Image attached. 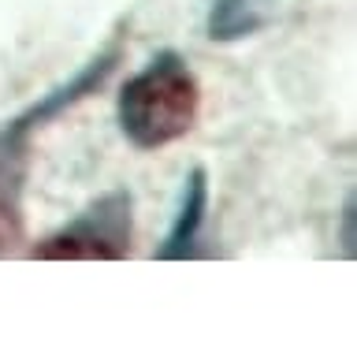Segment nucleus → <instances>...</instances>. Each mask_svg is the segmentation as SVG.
Segmentation results:
<instances>
[{"mask_svg":"<svg viewBox=\"0 0 357 354\" xmlns=\"http://www.w3.org/2000/svg\"><path fill=\"white\" fill-rule=\"evenodd\" d=\"M201 112V86L186 57L164 49L134 71L116 97V119L134 149H164L186 138Z\"/></svg>","mask_w":357,"mask_h":354,"instance_id":"f257e3e1","label":"nucleus"},{"mask_svg":"<svg viewBox=\"0 0 357 354\" xmlns=\"http://www.w3.org/2000/svg\"><path fill=\"white\" fill-rule=\"evenodd\" d=\"M134 239L130 191H108L89 202L71 224L45 235L30 250L33 261H123Z\"/></svg>","mask_w":357,"mask_h":354,"instance_id":"f03ea898","label":"nucleus"},{"mask_svg":"<svg viewBox=\"0 0 357 354\" xmlns=\"http://www.w3.org/2000/svg\"><path fill=\"white\" fill-rule=\"evenodd\" d=\"M279 0H212L205 34L212 41H242L275 23Z\"/></svg>","mask_w":357,"mask_h":354,"instance_id":"423d86ee","label":"nucleus"},{"mask_svg":"<svg viewBox=\"0 0 357 354\" xmlns=\"http://www.w3.org/2000/svg\"><path fill=\"white\" fill-rule=\"evenodd\" d=\"M205 213H208V172L205 168H190L178 191V205L172 216V228L156 250V261H186L197 253L201 242V228H205Z\"/></svg>","mask_w":357,"mask_h":354,"instance_id":"20e7f679","label":"nucleus"},{"mask_svg":"<svg viewBox=\"0 0 357 354\" xmlns=\"http://www.w3.org/2000/svg\"><path fill=\"white\" fill-rule=\"evenodd\" d=\"M119 57H123V45H119V41H112L108 49H100L97 57H89L82 68L71 75V79H63L60 86H52L49 94H41L38 101L26 105L19 116H11L0 131H8L11 138L30 142L41 127H49L52 119H60L63 112H71L78 101H86L89 94H97L100 86H105V79L112 75V68L119 64Z\"/></svg>","mask_w":357,"mask_h":354,"instance_id":"7ed1b4c3","label":"nucleus"},{"mask_svg":"<svg viewBox=\"0 0 357 354\" xmlns=\"http://www.w3.org/2000/svg\"><path fill=\"white\" fill-rule=\"evenodd\" d=\"M342 228H339V242H342V253L346 258H354V198H346V205H342Z\"/></svg>","mask_w":357,"mask_h":354,"instance_id":"0eeeda50","label":"nucleus"},{"mask_svg":"<svg viewBox=\"0 0 357 354\" xmlns=\"http://www.w3.org/2000/svg\"><path fill=\"white\" fill-rule=\"evenodd\" d=\"M30 142L0 131V253L22 239V179H26Z\"/></svg>","mask_w":357,"mask_h":354,"instance_id":"39448f33","label":"nucleus"}]
</instances>
